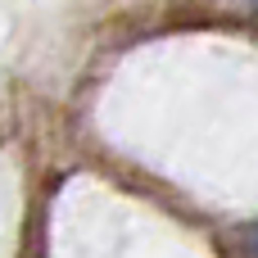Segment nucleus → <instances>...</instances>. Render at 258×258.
I'll return each mask as SVG.
<instances>
[{
  "label": "nucleus",
  "mask_w": 258,
  "mask_h": 258,
  "mask_svg": "<svg viewBox=\"0 0 258 258\" xmlns=\"http://www.w3.org/2000/svg\"><path fill=\"white\" fill-rule=\"evenodd\" d=\"M236 245H240V258H258V218H254V222H245V227H240V236H236Z\"/></svg>",
  "instance_id": "nucleus-1"
},
{
  "label": "nucleus",
  "mask_w": 258,
  "mask_h": 258,
  "mask_svg": "<svg viewBox=\"0 0 258 258\" xmlns=\"http://www.w3.org/2000/svg\"><path fill=\"white\" fill-rule=\"evenodd\" d=\"M245 5H249V9H254V14H258V0H245Z\"/></svg>",
  "instance_id": "nucleus-2"
}]
</instances>
